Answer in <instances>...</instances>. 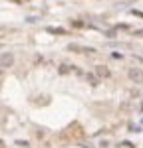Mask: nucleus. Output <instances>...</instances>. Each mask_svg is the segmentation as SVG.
I'll list each match as a JSON object with an SVG mask.
<instances>
[{"instance_id":"f257e3e1","label":"nucleus","mask_w":143,"mask_h":148,"mask_svg":"<svg viewBox=\"0 0 143 148\" xmlns=\"http://www.w3.org/2000/svg\"><path fill=\"white\" fill-rule=\"evenodd\" d=\"M127 77L133 83H143V69H139V67H129L127 69Z\"/></svg>"},{"instance_id":"f03ea898","label":"nucleus","mask_w":143,"mask_h":148,"mask_svg":"<svg viewBox=\"0 0 143 148\" xmlns=\"http://www.w3.org/2000/svg\"><path fill=\"white\" fill-rule=\"evenodd\" d=\"M12 63H14V55L10 53V51H4L2 55H0V67L4 69V67H12Z\"/></svg>"},{"instance_id":"7ed1b4c3","label":"nucleus","mask_w":143,"mask_h":148,"mask_svg":"<svg viewBox=\"0 0 143 148\" xmlns=\"http://www.w3.org/2000/svg\"><path fill=\"white\" fill-rule=\"evenodd\" d=\"M109 75H111V71H109L105 65H97V67H95V77H97V79H99V77H101V79H107Z\"/></svg>"},{"instance_id":"20e7f679","label":"nucleus","mask_w":143,"mask_h":148,"mask_svg":"<svg viewBox=\"0 0 143 148\" xmlns=\"http://www.w3.org/2000/svg\"><path fill=\"white\" fill-rule=\"evenodd\" d=\"M48 32H50V34H66L64 28H48Z\"/></svg>"},{"instance_id":"39448f33","label":"nucleus","mask_w":143,"mask_h":148,"mask_svg":"<svg viewBox=\"0 0 143 148\" xmlns=\"http://www.w3.org/2000/svg\"><path fill=\"white\" fill-rule=\"evenodd\" d=\"M86 79H88V81H90L92 85H97V81H99V79H97L95 75H92V73H88V75H86Z\"/></svg>"},{"instance_id":"423d86ee","label":"nucleus","mask_w":143,"mask_h":148,"mask_svg":"<svg viewBox=\"0 0 143 148\" xmlns=\"http://www.w3.org/2000/svg\"><path fill=\"white\" fill-rule=\"evenodd\" d=\"M68 49H70V51H76V53H78V51H82V47H80L78 43H70V45H68Z\"/></svg>"},{"instance_id":"0eeeda50","label":"nucleus","mask_w":143,"mask_h":148,"mask_svg":"<svg viewBox=\"0 0 143 148\" xmlns=\"http://www.w3.org/2000/svg\"><path fill=\"white\" fill-rule=\"evenodd\" d=\"M68 71H70L68 65H62V67H60V73H68Z\"/></svg>"},{"instance_id":"6e6552de","label":"nucleus","mask_w":143,"mask_h":148,"mask_svg":"<svg viewBox=\"0 0 143 148\" xmlns=\"http://www.w3.org/2000/svg\"><path fill=\"white\" fill-rule=\"evenodd\" d=\"M16 144H18V146H22V148H26V146H28V142H26V140H18Z\"/></svg>"},{"instance_id":"1a4fd4ad","label":"nucleus","mask_w":143,"mask_h":148,"mask_svg":"<svg viewBox=\"0 0 143 148\" xmlns=\"http://www.w3.org/2000/svg\"><path fill=\"white\" fill-rule=\"evenodd\" d=\"M137 36H143V30H139V32H137Z\"/></svg>"}]
</instances>
